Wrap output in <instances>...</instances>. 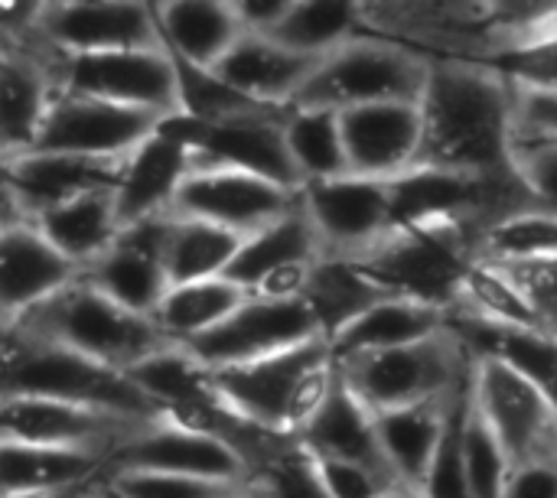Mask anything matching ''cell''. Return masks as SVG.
Masks as SVG:
<instances>
[{"label": "cell", "instance_id": "ffe728a7", "mask_svg": "<svg viewBox=\"0 0 557 498\" xmlns=\"http://www.w3.org/2000/svg\"><path fill=\"white\" fill-rule=\"evenodd\" d=\"M349 173L366 179H398L421 160L424 114L421 104L388 101L339 111Z\"/></svg>", "mask_w": 557, "mask_h": 498}, {"label": "cell", "instance_id": "6da1fadb", "mask_svg": "<svg viewBox=\"0 0 557 498\" xmlns=\"http://www.w3.org/2000/svg\"><path fill=\"white\" fill-rule=\"evenodd\" d=\"M421 114L418 166L486 179L516 176V88L483 59L431 55Z\"/></svg>", "mask_w": 557, "mask_h": 498}, {"label": "cell", "instance_id": "603a6c76", "mask_svg": "<svg viewBox=\"0 0 557 498\" xmlns=\"http://www.w3.org/2000/svg\"><path fill=\"white\" fill-rule=\"evenodd\" d=\"M193 170V150L160 124L157 134L124 160V173L114 189L121 225L127 228L144 219L170 215Z\"/></svg>", "mask_w": 557, "mask_h": 498}, {"label": "cell", "instance_id": "5bb4252c", "mask_svg": "<svg viewBox=\"0 0 557 498\" xmlns=\"http://www.w3.org/2000/svg\"><path fill=\"white\" fill-rule=\"evenodd\" d=\"M163 114L157 111L59 91L33 150L75 153L95 160H127L144 140L157 134Z\"/></svg>", "mask_w": 557, "mask_h": 498}, {"label": "cell", "instance_id": "3957f363", "mask_svg": "<svg viewBox=\"0 0 557 498\" xmlns=\"http://www.w3.org/2000/svg\"><path fill=\"white\" fill-rule=\"evenodd\" d=\"M222 401L274 437H300L339 382L330 339L294 346L281 356L212 372Z\"/></svg>", "mask_w": 557, "mask_h": 498}, {"label": "cell", "instance_id": "60d3db41", "mask_svg": "<svg viewBox=\"0 0 557 498\" xmlns=\"http://www.w3.org/2000/svg\"><path fill=\"white\" fill-rule=\"evenodd\" d=\"M473 372V369H470ZM470 408V375L467 382L450 395L447 408V427L437 447V457L428 470V480L421 486L424 498H473L470 476H467V453H463V424Z\"/></svg>", "mask_w": 557, "mask_h": 498}, {"label": "cell", "instance_id": "cb8c5ba5", "mask_svg": "<svg viewBox=\"0 0 557 498\" xmlns=\"http://www.w3.org/2000/svg\"><path fill=\"white\" fill-rule=\"evenodd\" d=\"M317 65L320 59L300 55L274 36L245 33L215 65V75L264 108H290Z\"/></svg>", "mask_w": 557, "mask_h": 498}, {"label": "cell", "instance_id": "83f0119b", "mask_svg": "<svg viewBox=\"0 0 557 498\" xmlns=\"http://www.w3.org/2000/svg\"><path fill=\"white\" fill-rule=\"evenodd\" d=\"M447 329L463 343L470 359H496L539 385L557 404V336L545 329L503 326L450 313Z\"/></svg>", "mask_w": 557, "mask_h": 498}, {"label": "cell", "instance_id": "c3c4849f", "mask_svg": "<svg viewBox=\"0 0 557 498\" xmlns=\"http://www.w3.org/2000/svg\"><path fill=\"white\" fill-rule=\"evenodd\" d=\"M516 134L557 137V91L516 88Z\"/></svg>", "mask_w": 557, "mask_h": 498}, {"label": "cell", "instance_id": "8fae6325", "mask_svg": "<svg viewBox=\"0 0 557 498\" xmlns=\"http://www.w3.org/2000/svg\"><path fill=\"white\" fill-rule=\"evenodd\" d=\"M108 470H140V473H173L232 486H251L255 466L228 440L173 421L170 414L144 424L127 444H121Z\"/></svg>", "mask_w": 557, "mask_h": 498}, {"label": "cell", "instance_id": "d6a6232c", "mask_svg": "<svg viewBox=\"0 0 557 498\" xmlns=\"http://www.w3.org/2000/svg\"><path fill=\"white\" fill-rule=\"evenodd\" d=\"M320 258H323L320 235L304 209V199H297V206L284 219L245 238L225 277L251 294L274 271L290 267V264H313Z\"/></svg>", "mask_w": 557, "mask_h": 498}, {"label": "cell", "instance_id": "484cf974", "mask_svg": "<svg viewBox=\"0 0 557 498\" xmlns=\"http://www.w3.org/2000/svg\"><path fill=\"white\" fill-rule=\"evenodd\" d=\"M153 7L170 55L199 69H215L245 36L242 16L228 0H163Z\"/></svg>", "mask_w": 557, "mask_h": 498}, {"label": "cell", "instance_id": "f6af8a7d", "mask_svg": "<svg viewBox=\"0 0 557 498\" xmlns=\"http://www.w3.org/2000/svg\"><path fill=\"white\" fill-rule=\"evenodd\" d=\"M512 163L535 212L557 219V137L516 134Z\"/></svg>", "mask_w": 557, "mask_h": 498}, {"label": "cell", "instance_id": "277c9868", "mask_svg": "<svg viewBox=\"0 0 557 498\" xmlns=\"http://www.w3.org/2000/svg\"><path fill=\"white\" fill-rule=\"evenodd\" d=\"M10 326L59 343L78 356H88L121 372H131L144 359L173 346L153 323V316H140L121 307L88 277H78L72 287H65L62 294H55L52 300H46Z\"/></svg>", "mask_w": 557, "mask_h": 498}, {"label": "cell", "instance_id": "f546056e", "mask_svg": "<svg viewBox=\"0 0 557 498\" xmlns=\"http://www.w3.org/2000/svg\"><path fill=\"white\" fill-rule=\"evenodd\" d=\"M447 408H450V395L437 398V401H421L411 408H395V411L375 414L385 460L395 470L401 486L421 493L428 470L437 457L444 427H447Z\"/></svg>", "mask_w": 557, "mask_h": 498}, {"label": "cell", "instance_id": "1f68e13d", "mask_svg": "<svg viewBox=\"0 0 557 498\" xmlns=\"http://www.w3.org/2000/svg\"><path fill=\"white\" fill-rule=\"evenodd\" d=\"M395 297L382 281H375L359 261L352 258H333L323 254L313 271L304 300L317 313V323L326 339L343 333L349 323H356L362 313H369L375 303Z\"/></svg>", "mask_w": 557, "mask_h": 498}, {"label": "cell", "instance_id": "db71d44e", "mask_svg": "<svg viewBox=\"0 0 557 498\" xmlns=\"http://www.w3.org/2000/svg\"><path fill=\"white\" fill-rule=\"evenodd\" d=\"M232 498H268V496H264V493H261V489H258V486L251 483V486H245V489H242L238 496H232Z\"/></svg>", "mask_w": 557, "mask_h": 498}, {"label": "cell", "instance_id": "f1b7e54d", "mask_svg": "<svg viewBox=\"0 0 557 498\" xmlns=\"http://www.w3.org/2000/svg\"><path fill=\"white\" fill-rule=\"evenodd\" d=\"M450 313L411 297H388L375 303L369 313H362L356 323H349L343 333L330 339L336 362L366 356V352H385L401 349L414 343H428L441 333H447Z\"/></svg>", "mask_w": 557, "mask_h": 498}, {"label": "cell", "instance_id": "44dd1931", "mask_svg": "<svg viewBox=\"0 0 557 498\" xmlns=\"http://www.w3.org/2000/svg\"><path fill=\"white\" fill-rule=\"evenodd\" d=\"M82 271L55 251V245L39 232L33 219L3 222L0 232V307L3 326L23 320L65 287H72Z\"/></svg>", "mask_w": 557, "mask_h": 498}, {"label": "cell", "instance_id": "d4e9b609", "mask_svg": "<svg viewBox=\"0 0 557 498\" xmlns=\"http://www.w3.org/2000/svg\"><path fill=\"white\" fill-rule=\"evenodd\" d=\"M297 440L313 457L359 463V466L385 476L388 483L401 486L395 470L385 460V450H382V440H379V427H375V411L343 378L336 382L333 395L326 398L320 414L304 427V434Z\"/></svg>", "mask_w": 557, "mask_h": 498}, {"label": "cell", "instance_id": "30bf717a", "mask_svg": "<svg viewBox=\"0 0 557 498\" xmlns=\"http://www.w3.org/2000/svg\"><path fill=\"white\" fill-rule=\"evenodd\" d=\"M470 378L473 398L503 440L512 470L557 463V404L539 385L496 359H473Z\"/></svg>", "mask_w": 557, "mask_h": 498}, {"label": "cell", "instance_id": "7dc6e473", "mask_svg": "<svg viewBox=\"0 0 557 498\" xmlns=\"http://www.w3.org/2000/svg\"><path fill=\"white\" fill-rule=\"evenodd\" d=\"M320 480L326 486L330 498H382L385 493L398 489L395 483H388L385 476L359 466V463H343V460H323L313 457Z\"/></svg>", "mask_w": 557, "mask_h": 498}, {"label": "cell", "instance_id": "5b68a950", "mask_svg": "<svg viewBox=\"0 0 557 498\" xmlns=\"http://www.w3.org/2000/svg\"><path fill=\"white\" fill-rule=\"evenodd\" d=\"M486 258V232L463 222L411 225L388 235L359 264L382 281L395 297H411L441 310H454L463 281Z\"/></svg>", "mask_w": 557, "mask_h": 498}, {"label": "cell", "instance_id": "f35d334b", "mask_svg": "<svg viewBox=\"0 0 557 498\" xmlns=\"http://www.w3.org/2000/svg\"><path fill=\"white\" fill-rule=\"evenodd\" d=\"M463 453H467V476L473 498H503L506 483L512 476V460L473 398V378H470V408L463 424Z\"/></svg>", "mask_w": 557, "mask_h": 498}, {"label": "cell", "instance_id": "f5cc1de1", "mask_svg": "<svg viewBox=\"0 0 557 498\" xmlns=\"http://www.w3.org/2000/svg\"><path fill=\"white\" fill-rule=\"evenodd\" d=\"M382 498H424L418 489H408V486H398V489H392V493H385Z\"/></svg>", "mask_w": 557, "mask_h": 498}, {"label": "cell", "instance_id": "8992f818", "mask_svg": "<svg viewBox=\"0 0 557 498\" xmlns=\"http://www.w3.org/2000/svg\"><path fill=\"white\" fill-rule=\"evenodd\" d=\"M431 75V55L388 39L382 33H362L336 52L323 55L304 91L290 108H366L408 101L421 104Z\"/></svg>", "mask_w": 557, "mask_h": 498}, {"label": "cell", "instance_id": "4316f807", "mask_svg": "<svg viewBox=\"0 0 557 498\" xmlns=\"http://www.w3.org/2000/svg\"><path fill=\"white\" fill-rule=\"evenodd\" d=\"M104 470L108 457L95 450L0 440V496L88 489Z\"/></svg>", "mask_w": 557, "mask_h": 498}, {"label": "cell", "instance_id": "74e56055", "mask_svg": "<svg viewBox=\"0 0 557 498\" xmlns=\"http://www.w3.org/2000/svg\"><path fill=\"white\" fill-rule=\"evenodd\" d=\"M460 316L486 320V323H503V326H525V329H542L539 316L532 313L529 300L519 294V287L509 281V274L493 264V261H476L473 271L463 281L460 303L450 310Z\"/></svg>", "mask_w": 557, "mask_h": 498}, {"label": "cell", "instance_id": "7bdbcfd3", "mask_svg": "<svg viewBox=\"0 0 557 498\" xmlns=\"http://www.w3.org/2000/svg\"><path fill=\"white\" fill-rule=\"evenodd\" d=\"M483 62L496 69L512 88L557 91V23L525 42H512L483 55Z\"/></svg>", "mask_w": 557, "mask_h": 498}, {"label": "cell", "instance_id": "e575fe53", "mask_svg": "<svg viewBox=\"0 0 557 498\" xmlns=\"http://www.w3.org/2000/svg\"><path fill=\"white\" fill-rule=\"evenodd\" d=\"M242 245H245V235L238 232H228L202 219L170 215V228H166L170 287L225 277Z\"/></svg>", "mask_w": 557, "mask_h": 498}, {"label": "cell", "instance_id": "ba28073f", "mask_svg": "<svg viewBox=\"0 0 557 498\" xmlns=\"http://www.w3.org/2000/svg\"><path fill=\"white\" fill-rule=\"evenodd\" d=\"M59 91L101 98L127 108L180 114V75L166 46L160 49H117L91 55H52Z\"/></svg>", "mask_w": 557, "mask_h": 498}, {"label": "cell", "instance_id": "7a4b0ae2", "mask_svg": "<svg viewBox=\"0 0 557 498\" xmlns=\"http://www.w3.org/2000/svg\"><path fill=\"white\" fill-rule=\"evenodd\" d=\"M3 398H52L144 424L163 418V408L127 372L16 326L3 329Z\"/></svg>", "mask_w": 557, "mask_h": 498}, {"label": "cell", "instance_id": "4fadbf2b", "mask_svg": "<svg viewBox=\"0 0 557 498\" xmlns=\"http://www.w3.org/2000/svg\"><path fill=\"white\" fill-rule=\"evenodd\" d=\"M304 209L320 235L323 254L366 258L395 235L392 183L366 176H339L300 189Z\"/></svg>", "mask_w": 557, "mask_h": 498}, {"label": "cell", "instance_id": "d6986e66", "mask_svg": "<svg viewBox=\"0 0 557 498\" xmlns=\"http://www.w3.org/2000/svg\"><path fill=\"white\" fill-rule=\"evenodd\" d=\"M170 215L144 219L121 228L117 241L82 277H88L98 290H104L121 307L140 316H153V310L170 290V274H166Z\"/></svg>", "mask_w": 557, "mask_h": 498}, {"label": "cell", "instance_id": "7402d4cb", "mask_svg": "<svg viewBox=\"0 0 557 498\" xmlns=\"http://www.w3.org/2000/svg\"><path fill=\"white\" fill-rule=\"evenodd\" d=\"M59 95V78L52 55L33 39H3L0 52V134L3 157L33 150L52 101Z\"/></svg>", "mask_w": 557, "mask_h": 498}, {"label": "cell", "instance_id": "9c48e42d", "mask_svg": "<svg viewBox=\"0 0 557 498\" xmlns=\"http://www.w3.org/2000/svg\"><path fill=\"white\" fill-rule=\"evenodd\" d=\"M49 55H91L117 49H160L157 7L140 0H52L39 3L26 36ZM23 42V39H20Z\"/></svg>", "mask_w": 557, "mask_h": 498}, {"label": "cell", "instance_id": "816d5d0a", "mask_svg": "<svg viewBox=\"0 0 557 498\" xmlns=\"http://www.w3.org/2000/svg\"><path fill=\"white\" fill-rule=\"evenodd\" d=\"M91 496V486L88 489H72V493H33V496H0V498H88Z\"/></svg>", "mask_w": 557, "mask_h": 498}, {"label": "cell", "instance_id": "4dcf8cb0", "mask_svg": "<svg viewBox=\"0 0 557 498\" xmlns=\"http://www.w3.org/2000/svg\"><path fill=\"white\" fill-rule=\"evenodd\" d=\"M39 232L62 251L82 274L117 241L121 235V215L114 189L88 192L82 199H72L65 206H55L33 219Z\"/></svg>", "mask_w": 557, "mask_h": 498}, {"label": "cell", "instance_id": "b9f144b4", "mask_svg": "<svg viewBox=\"0 0 557 498\" xmlns=\"http://www.w3.org/2000/svg\"><path fill=\"white\" fill-rule=\"evenodd\" d=\"M176 75H180V111L202 124H222L238 114H251L264 108L245 98L242 91H235L225 78L215 75V69H199L176 59Z\"/></svg>", "mask_w": 557, "mask_h": 498}, {"label": "cell", "instance_id": "ee69618b", "mask_svg": "<svg viewBox=\"0 0 557 498\" xmlns=\"http://www.w3.org/2000/svg\"><path fill=\"white\" fill-rule=\"evenodd\" d=\"M114 498H232L245 486L173 476V473H140V470H104L101 483Z\"/></svg>", "mask_w": 557, "mask_h": 498}, {"label": "cell", "instance_id": "11a10c76", "mask_svg": "<svg viewBox=\"0 0 557 498\" xmlns=\"http://www.w3.org/2000/svg\"><path fill=\"white\" fill-rule=\"evenodd\" d=\"M88 498H114V496H111V493H108L104 486H98V493H91V496H88Z\"/></svg>", "mask_w": 557, "mask_h": 498}, {"label": "cell", "instance_id": "681fc988", "mask_svg": "<svg viewBox=\"0 0 557 498\" xmlns=\"http://www.w3.org/2000/svg\"><path fill=\"white\" fill-rule=\"evenodd\" d=\"M503 498H557V463L516 466Z\"/></svg>", "mask_w": 557, "mask_h": 498}, {"label": "cell", "instance_id": "e0dca14e", "mask_svg": "<svg viewBox=\"0 0 557 498\" xmlns=\"http://www.w3.org/2000/svg\"><path fill=\"white\" fill-rule=\"evenodd\" d=\"M287 108H261L222 124H202L196 170H238L300 192L304 179L287 147Z\"/></svg>", "mask_w": 557, "mask_h": 498}, {"label": "cell", "instance_id": "f907efd6", "mask_svg": "<svg viewBox=\"0 0 557 498\" xmlns=\"http://www.w3.org/2000/svg\"><path fill=\"white\" fill-rule=\"evenodd\" d=\"M235 10L242 16L245 33L274 36V29L290 10V0H235Z\"/></svg>", "mask_w": 557, "mask_h": 498}, {"label": "cell", "instance_id": "ab89813d", "mask_svg": "<svg viewBox=\"0 0 557 498\" xmlns=\"http://www.w3.org/2000/svg\"><path fill=\"white\" fill-rule=\"evenodd\" d=\"M255 486L268 498H330L313 453L297 440H277L255 466Z\"/></svg>", "mask_w": 557, "mask_h": 498}, {"label": "cell", "instance_id": "9a60e30c", "mask_svg": "<svg viewBox=\"0 0 557 498\" xmlns=\"http://www.w3.org/2000/svg\"><path fill=\"white\" fill-rule=\"evenodd\" d=\"M124 160L26 150L3 157V222L36 219L88 192L117 189Z\"/></svg>", "mask_w": 557, "mask_h": 498}, {"label": "cell", "instance_id": "ac0fdd59", "mask_svg": "<svg viewBox=\"0 0 557 498\" xmlns=\"http://www.w3.org/2000/svg\"><path fill=\"white\" fill-rule=\"evenodd\" d=\"M300 192L238 170H193L183 183L173 215L202 219L238 235H255L297 206Z\"/></svg>", "mask_w": 557, "mask_h": 498}, {"label": "cell", "instance_id": "52a82bcc", "mask_svg": "<svg viewBox=\"0 0 557 498\" xmlns=\"http://www.w3.org/2000/svg\"><path fill=\"white\" fill-rule=\"evenodd\" d=\"M336 369L339 378L379 414L454 395L467 382L473 359L447 329L428 343L343 359Z\"/></svg>", "mask_w": 557, "mask_h": 498}, {"label": "cell", "instance_id": "836d02e7", "mask_svg": "<svg viewBox=\"0 0 557 498\" xmlns=\"http://www.w3.org/2000/svg\"><path fill=\"white\" fill-rule=\"evenodd\" d=\"M251 294L228 277L176 284L153 310V323L173 346H189L222 326Z\"/></svg>", "mask_w": 557, "mask_h": 498}, {"label": "cell", "instance_id": "bcb514c9", "mask_svg": "<svg viewBox=\"0 0 557 498\" xmlns=\"http://www.w3.org/2000/svg\"><path fill=\"white\" fill-rule=\"evenodd\" d=\"M493 264H499L509 274V281L519 287V294L529 300L532 313L539 316L542 329L557 336V254L512 258V261H493Z\"/></svg>", "mask_w": 557, "mask_h": 498}, {"label": "cell", "instance_id": "d590c367", "mask_svg": "<svg viewBox=\"0 0 557 498\" xmlns=\"http://www.w3.org/2000/svg\"><path fill=\"white\" fill-rule=\"evenodd\" d=\"M362 33H372L366 20V3L290 0V10L274 29V39L300 55L323 59Z\"/></svg>", "mask_w": 557, "mask_h": 498}, {"label": "cell", "instance_id": "8d00e7d4", "mask_svg": "<svg viewBox=\"0 0 557 498\" xmlns=\"http://www.w3.org/2000/svg\"><path fill=\"white\" fill-rule=\"evenodd\" d=\"M284 124H287V147L304 186L349 176V153H346L339 111L287 108Z\"/></svg>", "mask_w": 557, "mask_h": 498}, {"label": "cell", "instance_id": "2e32d148", "mask_svg": "<svg viewBox=\"0 0 557 498\" xmlns=\"http://www.w3.org/2000/svg\"><path fill=\"white\" fill-rule=\"evenodd\" d=\"M140 427L144 421H131L111 411L82 408L52 398H3L0 408V440L95 450L104 453L108 460Z\"/></svg>", "mask_w": 557, "mask_h": 498}, {"label": "cell", "instance_id": "7c38bea8", "mask_svg": "<svg viewBox=\"0 0 557 498\" xmlns=\"http://www.w3.org/2000/svg\"><path fill=\"white\" fill-rule=\"evenodd\" d=\"M326 339L307 300H264L248 297L222 326L189 343L186 349L212 372L261 362L294 346Z\"/></svg>", "mask_w": 557, "mask_h": 498}]
</instances>
